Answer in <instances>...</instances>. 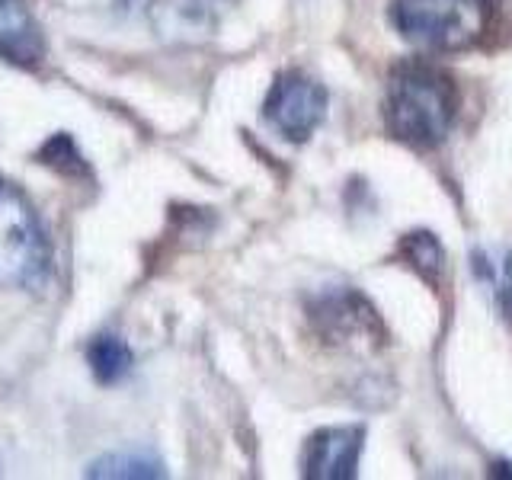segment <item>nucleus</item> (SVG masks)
Here are the masks:
<instances>
[{
    "instance_id": "f257e3e1",
    "label": "nucleus",
    "mask_w": 512,
    "mask_h": 480,
    "mask_svg": "<svg viewBox=\"0 0 512 480\" xmlns=\"http://www.w3.org/2000/svg\"><path fill=\"white\" fill-rule=\"evenodd\" d=\"M455 119L452 80L429 64H400L388 80L384 125L410 148H436Z\"/></svg>"
},
{
    "instance_id": "f03ea898",
    "label": "nucleus",
    "mask_w": 512,
    "mask_h": 480,
    "mask_svg": "<svg viewBox=\"0 0 512 480\" xmlns=\"http://www.w3.org/2000/svg\"><path fill=\"white\" fill-rule=\"evenodd\" d=\"M493 20V0H394L391 23L426 52H464Z\"/></svg>"
},
{
    "instance_id": "7ed1b4c3",
    "label": "nucleus",
    "mask_w": 512,
    "mask_h": 480,
    "mask_svg": "<svg viewBox=\"0 0 512 480\" xmlns=\"http://www.w3.org/2000/svg\"><path fill=\"white\" fill-rule=\"evenodd\" d=\"M48 272V240L26 192L0 176V288H32Z\"/></svg>"
},
{
    "instance_id": "20e7f679",
    "label": "nucleus",
    "mask_w": 512,
    "mask_h": 480,
    "mask_svg": "<svg viewBox=\"0 0 512 480\" xmlns=\"http://www.w3.org/2000/svg\"><path fill=\"white\" fill-rule=\"evenodd\" d=\"M327 116V90L301 71H285L269 87L263 119L285 141H308Z\"/></svg>"
},
{
    "instance_id": "39448f33",
    "label": "nucleus",
    "mask_w": 512,
    "mask_h": 480,
    "mask_svg": "<svg viewBox=\"0 0 512 480\" xmlns=\"http://www.w3.org/2000/svg\"><path fill=\"white\" fill-rule=\"evenodd\" d=\"M362 426L320 429L304 445V477L311 480H349L356 477L362 455Z\"/></svg>"
},
{
    "instance_id": "423d86ee",
    "label": "nucleus",
    "mask_w": 512,
    "mask_h": 480,
    "mask_svg": "<svg viewBox=\"0 0 512 480\" xmlns=\"http://www.w3.org/2000/svg\"><path fill=\"white\" fill-rule=\"evenodd\" d=\"M0 58L16 68H39L45 36L26 0H0Z\"/></svg>"
},
{
    "instance_id": "0eeeda50",
    "label": "nucleus",
    "mask_w": 512,
    "mask_h": 480,
    "mask_svg": "<svg viewBox=\"0 0 512 480\" xmlns=\"http://www.w3.org/2000/svg\"><path fill=\"white\" fill-rule=\"evenodd\" d=\"M87 365L100 384H119L128 372H132L135 356L125 340H119V336H112V333H103V336H93L87 343Z\"/></svg>"
},
{
    "instance_id": "6e6552de",
    "label": "nucleus",
    "mask_w": 512,
    "mask_h": 480,
    "mask_svg": "<svg viewBox=\"0 0 512 480\" xmlns=\"http://www.w3.org/2000/svg\"><path fill=\"white\" fill-rule=\"evenodd\" d=\"M164 461L151 452H135V448H122V452L103 455L87 468V477L103 480V477H125V480H151L164 477Z\"/></svg>"
},
{
    "instance_id": "1a4fd4ad",
    "label": "nucleus",
    "mask_w": 512,
    "mask_h": 480,
    "mask_svg": "<svg viewBox=\"0 0 512 480\" xmlns=\"http://www.w3.org/2000/svg\"><path fill=\"white\" fill-rule=\"evenodd\" d=\"M39 164L52 167L55 173L61 176H71V180H84V176H90V167L84 154L77 151V144L71 141V135H52L42 148H39Z\"/></svg>"
},
{
    "instance_id": "9d476101",
    "label": "nucleus",
    "mask_w": 512,
    "mask_h": 480,
    "mask_svg": "<svg viewBox=\"0 0 512 480\" xmlns=\"http://www.w3.org/2000/svg\"><path fill=\"white\" fill-rule=\"evenodd\" d=\"M234 0H151V10H164V20H176L180 26L212 23V10Z\"/></svg>"
},
{
    "instance_id": "9b49d317",
    "label": "nucleus",
    "mask_w": 512,
    "mask_h": 480,
    "mask_svg": "<svg viewBox=\"0 0 512 480\" xmlns=\"http://www.w3.org/2000/svg\"><path fill=\"white\" fill-rule=\"evenodd\" d=\"M400 250H404L410 266L420 269L423 276L436 279L439 272H442V247L436 244V237H432V234H423V231L420 234H410Z\"/></svg>"
}]
</instances>
